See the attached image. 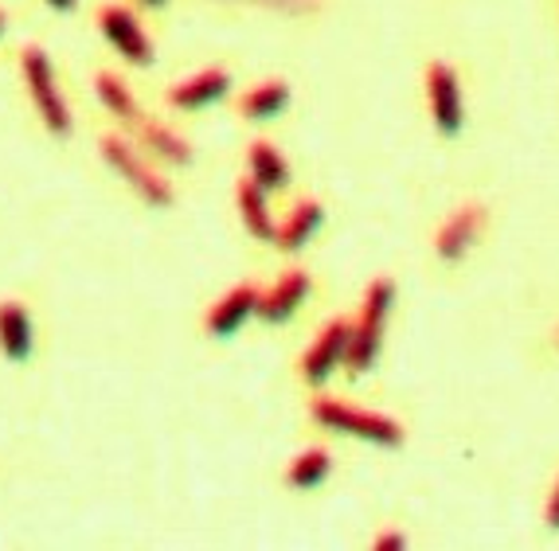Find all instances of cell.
<instances>
[{
	"label": "cell",
	"mask_w": 559,
	"mask_h": 551,
	"mask_svg": "<svg viewBox=\"0 0 559 551\" xmlns=\"http://www.w3.org/2000/svg\"><path fill=\"white\" fill-rule=\"evenodd\" d=\"M309 419L318 422L321 430H333V434H345V439L356 442H372V446L383 450L403 446V439H407L400 419L383 411H368V407H353V403L333 399V395H318L309 403Z\"/></svg>",
	"instance_id": "cell-1"
},
{
	"label": "cell",
	"mask_w": 559,
	"mask_h": 551,
	"mask_svg": "<svg viewBox=\"0 0 559 551\" xmlns=\"http://www.w3.org/2000/svg\"><path fill=\"white\" fill-rule=\"evenodd\" d=\"M395 309V282L392 278H376L368 282V290L360 298V313L353 321V340H348V375L372 372L376 360H380L383 333H388V321H392Z\"/></svg>",
	"instance_id": "cell-2"
},
{
	"label": "cell",
	"mask_w": 559,
	"mask_h": 551,
	"mask_svg": "<svg viewBox=\"0 0 559 551\" xmlns=\"http://www.w3.org/2000/svg\"><path fill=\"white\" fill-rule=\"evenodd\" d=\"M20 75H24V86H28V98H32V106H36L44 130L56 133V137H71L75 118H71L67 94H63V86H59L56 63L47 59L44 47L32 44L20 51Z\"/></svg>",
	"instance_id": "cell-3"
},
{
	"label": "cell",
	"mask_w": 559,
	"mask_h": 551,
	"mask_svg": "<svg viewBox=\"0 0 559 551\" xmlns=\"http://www.w3.org/2000/svg\"><path fill=\"white\" fill-rule=\"evenodd\" d=\"M98 153H103V160L110 165L114 177L126 180V188H130L138 200H145V204L157 207V212L173 207L177 192H173V184H168V180L160 177L157 169H153L150 157L141 153V145L118 137V133H106V137L98 141Z\"/></svg>",
	"instance_id": "cell-4"
},
{
	"label": "cell",
	"mask_w": 559,
	"mask_h": 551,
	"mask_svg": "<svg viewBox=\"0 0 559 551\" xmlns=\"http://www.w3.org/2000/svg\"><path fill=\"white\" fill-rule=\"evenodd\" d=\"M423 86H427V110L430 122L442 137H457L462 133V122H466V98H462V79L457 71L447 63V59H435L423 75Z\"/></svg>",
	"instance_id": "cell-5"
},
{
	"label": "cell",
	"mask_w": 559,
	"mask_h": 551,
	"mask_svg": "<svg viewBox=\"0 0 559 551\" xmlns=\"http://www.w3.org/2000/svg\"><path fill=\"white\" fill-rule=\"evenodd\" d=\"M348 340H353V321L333 318L321 325V333L313 337V345L301 352L298 372L309 387H321L336 375V368L348 364Z\"/></svg>",
	"instance_id": "cell-6"
},
{
	"label": "cell",
	"mask_w": 559,
	"mask_h": 551,
	"mask_svg": "<svg viewBox=\"0 0 559 551\" xmlns=\"http://www.w3.org/2000/svg\"><path fill=\"white\" fill-rule=\"evenodd\" d=\"M98 32L106 44L118 51L130 67H150L153 63V39L141 28L138 12H130L126 4H103L98 9Z\"/></svg>",
	"instance_id": "cell-7"
},
{
	"label": "cell",
	"mask_w": 559,
	"mask_h": 551,
	"mask_svg": "<svg viewBox=\"0 0 559 551\" xmlns=\"http://www.w3.org/2000/svg\"><path fill=\"white\" fill-rule=\"evenodd\" d=\"M485 224H489V212H485V204L454 207V212H450L447 219L439 224V231H435V254H439V262L454 266V262L466 259V254L474 251L477 239H481Z\"/></svg>",
	"instance_id": "cell-8"
},
{
	"label": "cell",
	"mask_w": 559,
	"mask_h": 551,
	"mask_svg": "<svg viewBox=\"0 0 559 551\" xmlns=\"http://www.w3.org/2000/svg\"><path fill=\"white\" fill-rule=\"evenodd\" d=\"M259 301H262V290L254 286V282H239V286H231L224 298L207 309V318H204L207 337H215V340L235 337L247 321L259 318Z\"/></svg>",
	"instance_id": "cell-9"
},
{
	"label": "cell",
	"mask_w": 559,
	"mask_h": 551,
	"mask_svg": "<svg viewBox=\"0 0 559 551\" xmlns=\"http://www.w3.org/2000/svg\"><path fill=\"white\" fill-rule=\"evenodd\" d=\"M227 91H231V75H227L224 67H204L197 75H188L168 86L165 103L173 106V110H207V106H215L219 98H227Z\"/></svg>",
	"instance_id": "cell-10"
},
{
	"label": "cell",
	"mask_w": 559,
	"mask_h": 551,
	"mask_svg": "<svg viewBox=\"0 0 559 551\" xmlns=\"http://www.w3.org/2000/svg\"><path fill=\"white\" fill-rule=\"evenodd\" d=\"M235 207H239L242 231L251 235V239H259V243H274L278 239V224H274V212H271V192L254 177L235 184Z\"/></svg>",
	"instance_id": "cell-11"
},
{
	"label": "cell",
	"mask_w": 559,
	"mask_h": 551,
	"mask_svg": "<svg viewBox=\"0 0 559 551\" xmlns=\"http://www.w3.org/2000/svg\"><path fill=\"white\" fill-rule=\"evenodd\" d=\"M309 290H313V282H309L306 271H286L271 290H262L259 318L266 321V325H282V321H289L306 306Z\"/></svg>",
	"instance_id": "cell-12"
},
{
	"label": "cell",
	"mask_w": 559,
	"mask_h": 551,
	"mask_svg": "<svg viewBox=\"0 0 559 551\" xmlns=\"http://www.w3.org/2000/svg\"><path fill=\"white\" fill-rule=\"evenodd\" d=\"M36 345V328H32V313L24 301H0V352L12 364H24Z\"/></svg>",
	"instance_id": "cell-13"
},
{
	"label": "cell",
	"mask_w": 559,
	"mask_h": 551,
	"mask_svg": "<svg viewBox=\"0 0 559 551\" xmlns=\"http://www.w3.org/2000/svg\"><path fill=\"white\" fill-rule=\"evenodd\" d=\"M321 224H325V207H321V200H298L294 212L278 224V239H274V243H278V251L294 254L321 231Z\"/></svg>",
	"instance_id": "cell-14"
},
{
	"label": "cell",
	"mask_w": 559,
	"mask_h": 551,
	"mask_svg": "<svg viewBox=\"0 0 559 551\" xmlns=\"http://www.w3.org/2000/svg\"><path fill=\"white\" fill-rule=\"evenodd\" d=\"M94 94H98V103L106 106V113H110V118H118V125H126L130 133L138 130L145 118H150V113L141 110L138 98H133L130 86L121 83L114 71H103V75L94 79Z\"/></svg>",
	"instance_id": "cell-15"
},
{
	"label": "cell",
	"mask_w": 559,
	"mask_h": 551,
	"mask_svg": "<svg viewBox=\"0 0 559 551\" xmlns=\"http://www.w3.org/2000/svg\"><path fill=\"white\" fill-rule=\"evenodd\" d=\"M133 137H138L141 149H150V157L165 160V165H180V169L192 165V145H188L177 130H168V125L153 122V118H145V122L133 130Z\"/></svg>",
	"instance_id": "cell-16"
},
{
	"label": "cell",
	"mask_w": 559,
	"mask_h": 551,
	"mask_svg": "<svg viewBox=\"0 0 559 551\" xmlns=\"http://www.w3.org/2000/svg\"><path fill=\"white\" fill-rule=\"evenodd\" d=\"M289 106V83L286 79H266V83L251 86L239 98V113L247 122H274Z\"/></svg>",
	"instance_id": "cell-17"
},
{
	"label": "cell",
	"mask_w": 559,
	"mask_h": 551,
	"mask_svg": "<svg viewBox=\"0 0 559 551\" xmlns=\"http://www.w3.org/2000/svg\"><path fill=\"white\" fill-rule=\"evenodd\" d=\"M247 177L259 180L266 192H282L289 184V160L282 157V149L274 141H254L251 149H247Z\"/></svg>",
	"instance_id": "cell-18"
},
{
	"label": "cell",
	"mask_w": 559,
	"mask_h": 551,
	"mask_svg": "<svg viewBox=\"0 0 559 551\" xmlns=\"http://www.w3.org/2000/svg\"><path fill=\"white\" fill-rule=\"evenodd\" d=\"M329 474H333V454L325 446H306L286 466V486L298 489V493H309V489L325 486Z\"/></svg>",
	"instance_id": "cell-19"
},
{
	"label": "cell",
	"mask_w": 559,
	"mask_h": 551,
	"mask_svg": "<svg viewBox=\"0 0 559 551\" xmlns=\"http://www.w3.org/2000/svg\"><path fill=\"white\" fill-rule=\"evenodd\" d=\"M262 9H278V12H309L318 9V0H254Z\"/></svg>",
	"instance_id": "cell-20"
},
{
	"label": "cell",
	"mask_w": 559,
	"mask_h": 551,
	"mask_svg": "<svg viewBox=\"0 0 559 551\" xmlns=\"http://www.w3.org/2000/svg\"><path fill=\"white\" fill-rule=\"evenodd\" d=\"M544 520H548V528H559V477L548 493V505H544Z\"/></svg>",
	"instance_id": "cell-21"
},
{
	"label": "cell",
	"mask_w": 559,
	"mask_h": 551,
	"mask_svg": "<svg viewBox=\"0 0 559 551\" xmlns=\"http://www.w3.org/2000/svg\"><path fill=\"white\" fill-rule=\"evenodd\" d=\"M376 548H380V551H400V548H407V536H403V532H380V536H376Z\"/></svg>",
	"instance_id": "cell-22"
},
{
	"label": "cell",
	"mask_w": 559,
	"mask_h": 551,
	"mask_svg": "<svg viewBox=\"0 0 559 551\" xmlns=\"http://www.w3.org/2000/svg\"><path fill=\"white\" fill-rule=\"evenodd\" d=\"M47 9H56V12H75L79 0H44Z\"/></svg>",
	"instance_id": "cell-23"
},
{
	"label": "cell",
	"mask_w": 559,
	"mask_h": 551,
	"mask_svg": "<svg viewBox=\"0 0 559 551\" xmlns=\"http://www.w3.org/2000/svg\"><path fill=\"white\" fill-rule=\"evenodd\" d=\"M138 4H141V9H165L168 0H138Z\"/></svg>",
	"instance_id": "cell-24"
},
{
	"label": "cell",
	"mask_w": 559,
	"mask_h": 551,
	"mask_svg": "<svg viewBox=\"0 0 559 551\" xmlns=\"http://www.w3.org/2000/svg\"><path fill=\"white\" fill-rule=\"evenodd\" d=\"M0 32H4V12H0Z\"/></svg>",
	"instance_id": "cell-25"
},
{
	"label": "cell",
	"mask_w": 559,
	"mask_h": 551,
	"mask_svg": "<svg viewBox=\"0 0 559 551\" xmlns=\"http://www.w3.org/2000/svg\"><path fill=\"white\" fill-rule=\"evenodd\" d=\"M556 340H559V333H556Z\"/></svg>",
	"instance_id": "cell-26"
}]
</instances>
